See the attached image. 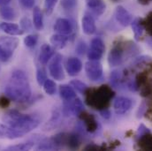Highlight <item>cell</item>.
I'll use <instances>...</instances> for the list:
<instances>
[{"instance_id":"obj_1","label":"cell","mask_w":152,"mask_h":151,"mask_svg":"<svg viewBox=\"0 0 152 151\" xmlns=\"http://www.w3.org/2000/svg\"><path fill=\"white\" fill-rule=\"evenodd\" d=\"M4 92L14 102H28L31 96V88L26 74L21 70H14L5 86Z\"/></svg>"},{"instance_id":"obj_2","label":"cell","mask_w":152,"mask_h":151,"mask_svg":"<svg viewBox=\"0 0 152 151\" xmlns=\"http://www.w3.org/2000/svg\"><path fill=\"white\" fill-rule=\"evenodd\" d=\"M4 125L12 128L21 137L37 127L41 119L36 114H22L16 110L8 111L2 117Z\"/></svg>"},{"instance_id":"obj_3","label":"cell","mask_w":152,"mask_h":151,"mask_svg":"<svg viewBox=\"0 0 152 151\" xmlns=\"http://www.w3.org/2000/svg\"><path fill=\"white\" fill-rule=\"evenodd\" d=\"M86 103L93 109L99 112L107 109L110 105L112 99L114 97V91L111 87L102 85L97 88L86 91Z\"/></svg>"},{"instance_id":"obj_4","label":"cell","mask_w":152,"mask_h":151,"mask_svg":"<svg viewBox=\"0 0 152 151\" xmlns=\"http://www.w3.org/2000/svg\"><path fill=\"white\" fill-rule=\"evenodd\" d=\"M20 41L17 37L1 36L0 37V61L7 62L12 57Z\"/></svg>"},{"instance_id":"obj_5","label":"cell","mask_w":152,"mask_h":151,"mask_svg":"<svg viewBox=\"0 0 152 151\" xmlns=\"http://www.w3.org/2000/svg\"><path fill=\"white\" fill-rule=\"evenodd\" d=\"M105 50V45L101 38L96 37L92 39L90 42V48L87 51V55L89 60H100Z\"/></svg>"},{"instance_id":"obj_6","label":"cell","mask_w":152,"mask_h":151,"mask_svg":"<svg viewBox=\"0 0 152 151\" xmlns=\"http://www.w3.org/2000/svg\"><path fill=\"white\" fill-rule=\"evenodd\" d=\"M125 48L123 43H118L108 54V63L111 66H118L126 59Z\"/></svg>"},{"instance_id":"obj_7","label":"cell","mask_w":152,"mask_h":151,"mask_svg":"<svg viewBox=\"0 0 152 151\" xmlns=\"http://www.w3.org/2000/svg\"><path fill=\"white\" fill-rule=\"evenodd\" d=\"M85 72L91 81H98L103 78V66L98 60H89L87 62Z\"/></svg>"},{"instance_id":"obj_8","label":"cell","mask_w":152,"mask_h":151,"mask_svg":"<svg viewBox=\"0 0 152 151\" xmlns=\"http://www.w3.org/2000/svg\"><path fill=\"white\" fill-rule=\"evenodd\" d=\"M62 56L60 54H56L49 65L50 74L56 80H62L65 79V74L62 66Z\"/></svg>"},{"instance_id":"obj_9","label":"cell","mask_w":152,"mask_h":151,"mask_svg":"<svg viewBox=\"0 0 152 151\" xmlns=\"http://www.w3.org/2000/svg\"><path fill=\"white\" fill-rule=\"evenodd\" d=\"M84 111V106L80 98L75 97L71 101H66L63 105V114L66 117H69L71 115L79 116Z\"/></svg>"},{"instance_id":"obj_10","label":"cell","mask_w":152,"mask_h":151,"mask_svg":"<svg viewBox=\"0 0 152 151\" xmlns=\"http://www.w3.org/2000/svg\"><path fill=\"white\" fill-rule=\"evenodd\" d=\"M114 16L116 20L118 22L119 25L122 27H127L131 24L133 20V16L132 14L122 5H118L115 9Z\"/></svg>"},{"instance_id":"obj_11","label":"cell","mask_w":152,"mask_h":151,"mask_svg":"<svg viewBox=\"0 0 152 151\" xmlns=\"http://www.w3.org/2000/svg\"><path fill=\"white\" fill-rule=\"evenodd\" d=\"M133 105V102L130 98L126 96H118L114 100L113 108L118 115L126 113Z\"/></svg>"},{"instance_id":"obj_12","label":"cell","mask_w":152,"mask_h":151,"mask_svg":"<svg viewBox=\"0 0 152 151\" xmlns=\"http://www.w3.org/2000/svg\"><path fill=\"white\" fill-rule=\"evenodd\" d=\"M79 117L81 119L86 130L88 133H95L97 130L98 123H97V120L96 119L94 115L83 111L79 115Z\"/></svg>"},{"instance_id":"obj_13","label":"cell","mask_w":152,"mask_h":151,"mask_svg":"<svg viewBox=\"0 0 152 151\" xmlns=\"http://www.w3.org/2000/svg\"><path fill=\"white\" fill-rule=\"evenodd\" d=\"M53 28L58 34L68 36L73 32V24L67 19L59 18L56 20Z\"/></svg>"},{"instance_id":"obj_14","label":"cell","mask_w":152,"mask_h":151,"mask_svg":"<svg viewBox=\"0 0 152 151\" xmlns=\"http://www.w3.org/2000/svg\"><path fill=\"white\" fill-rule=\"evenodd\" d=\"M81 26H82V30L84 34L90 36L96 33V22L91 14H85L81 20Z\"/></svg>"},{"instance_id":"obj_15","label":"cell","mask_w":152,"mask_h":151,"mask_svg":"<svg viewBox=\"0 0 152 151\" xmlns=\"http://www.w3.org/2000/svg\"><path fill=\"white\" fill-rule=\"evenodd\" d=\"M66 69L70 76H76L80 73L82 69V63L77 58H70L66 61Z\"/></svg>"},{"instance_id":"obj_16","label":"cell","mask_w":152,"mask_h":151,"mask_svg":"<svg viewBox=\"0 0 152 151\" xmlns=\"http://www.w3.org/2000/svg\"><path fill=\"white\" fill-rule=\"evenodd\" d=\"M0 29L4 31L5 34L12 36H21L23 35L24 31L15 23H9V22H3L0 24Z\"/></svg>"},{"instance_id":"obj_17","label":"cell","mask_w":152,"mask_h":151,"mask_svg":"<svg viewBox=\"0 0 152 151\" xmlns=\"http://www.w3.org/2000/svg\"><path fill=\"white\" fill-rule=\"evenodd\" d=\"M53 55H54V49L47 43L42 44L39 53L40 63L42 65H46L50 61V59L53 57Z\"/></svg>"},{"instance_id":"obj_18","label":"cell","mask_w":152,"mask_h":151,"mask_svg":"<svg viewBox=\"0 0 152 151\" xmlns=\"http://www.w3.org/2000/svg\"><path fill=\"white\" fill-rule=\"evenodd\" d=\"M59 96L65 101H71L76 97L75 89L67 84L61 85L59 87Z\"/></svg>"},{"instance_id":"obj_19","label":"cell","mask_w":152,"mask_h":151,"mask_svg":"<svg viewBox=\"0 0 152 151\" xmlns=\"http://www.w3.org/2000/svg\"><path fill=\"white\" fill-rule=\"evenodd\" d=\"M68 40H69L68 36H65V35L57 33L50 37V43L52 44L53 48H55L57 50H62L66 47Z\"/></svg>"},{"instance_id":"obj_20","label":"cell","mask_w":152,"mask_h":151,"mask_svg":"<svg viewBox=\"0 0 152 151\" xmlns=\"http://www.w3.org/2000/svg\"><path fill=\"white\" fill-rule=\"evenodd\" d=\"M21 136L14 131L12 128L9 127L6 125L0 124V138L1 139H9V140H14L20 138Z\"/></svg>"},{"instance_id":"obj_21","label":"cell","mask_w":152,"mask_h":151,"mask_svg":"<svg viewBox=\"0 0 152 151\" xmlns=\"http://www.w3.org/2000/svg\"><path fill=\"white\" fill-rule=\"evenodd\" d=\"M131 26H132V29H133L135 40L136 41L140 40V38L142 37L143 31H144V27L142 24V18H135L134 20H132Z\"/></svg>"},{"instance_id":"obj_22","label":"cell","mask_w":152,"mask_h":151,"mask_svg":"<svg viewBox=\"0 0 152 151\" xmlns=\"http://www.w3.org/2000/svg\"><path fill=\"white\" fill-rule=\"evenodd\" d=\"M33 25L37 30H42L43 28V16L38 6H34L33 9Z\"/></svg>"},{"instance_id":"obj_23","label":"cell","mask_w":152,"mask_h":151,"mask_svg":"<svg viewBox=\"0 0 152 151\" xmlns=\"http://www.w3.org/2000/svg\"><path fill=\"white\" fill-rule=\"evenodd\" d=\"M139 148L143 150L152 151V134L151 133H146L138 138Z\"/></svg>"},{"instance_id":"obj_24","label":"cell","mask_w":152,"mask_h":151,"mask_svg":"<svg viewBox=\"0 0 152 151\" xmlns=\"http://www.w3.org/2000/svg\"><path fill=\"white\" fill-rule=\"evenodd\" d=\"M81 142L80 135L78 133H72L67 135V141H66V145L68 148L71 150H76L80 147Z\"/></svg>"},{"instance_id":"obj_25","label":"cell","mask_w":152,"mask_h":151,"mask_svg":"<svg viewBox=\"0 0 152 151\" xmlns=\"http://www.w3.org/2000/svg\"><path fill=\"white\" fill-rule=\"evenodd\" d=\"M67 135L66 133H58L54 135L50 140L52 142V144L55 149H59L66 145V141H67Z\"/></svg>"},{"instance_id":"obj_26","label":"cell","mask_w":152,"mask_h":151,"mask_svg":"<svg viewBox=\"0 0 152 151\" xmlns=\"http://www.w3.org/2000/svg\"><path fill=\"white\" fill-rule=\"evenodd\" d=\"M124 77H125V74L121 71L114 70L111 74V77H110L112 85L114 88H119L120 86H122V84L125 80Z\"/></svg>"},{"instance_id":"obj_27","label":"cell","mask_w":152,"mask_h":151,"mask_svg":"<svg viewBox=\"0 0 152 151\" xmlns=\"http://www.w3.org/2000/svg\"><path fill=\"white\" fill-rule=\"evenodd\" d=\"M0 15L5 20H12L15 18V12L13 8L8 5H2L0 7Z\"/></svg>"},{"instance_id":"obj_28","label":"cell","mask_w":152,"mask_h":151,"mask_svg":"<svg viewBox=\"0 0 152 151\" xmlns=\"http://www.w3.org/2000/svg\"><path fill=\"white\" fill-rule=\"evenodd\" d=\"M43 89L45 93L49 96H53L56 93V83L50 79H47L43 83Z\"/></svg>"},{"instance_id":"obj_29","label":"cell","mask_w":152,"mask_h":151,"mask_svg":"<svg viewBox=\"0 0 152 151\" xmlns=\"http://www.w3.org/2000/svg\"><path fill=\"white\" fill-rule=\"evenodd\" d=\"M34 144H35V142H28L17 144V145L10 146L6 150H29L34 147Z\"/></svg>"},{"instance_id":"obj_30","label":"cell","mask_w":152,"mask_h":151,"mask_svg":"<svg viewBox=\"0 0 152 151\" xmlns=\"http://www.w3.org/2000/svg\"><path fill=\"white\" fill-rule=\"evenodd\" d=\"M70 84H71V86L75 89L76 91H78V92H80L81 94H85L86 91L88 90V86L84 82H82V81H80L79 80H72L70 82Z\"/></svg>"},{"instance_id":"obj_31","label":"cell","mask_w":152,"mask_h":151,"mask_svg":"<svg viewBox=\"0 0 152 151\" xmlns=\"http://www.w3.org/2000/svg\"><path fill=\"white\" fill-rule=\"evenodd\" d=\"M142 24L144 27V30H146L148 34L152 36V12L148 13L145 19H142Z\"/></svg>"},{"instance_id":"obj_32","label":"cell","mask_w":152,"mask_h":151,"mask_svg":"<svg viewBox=\"0 0 152 151\" xmlns=\"http://www.w3.org/2000/svg\"><path fill=\"white\" fill-rule=\"evenodd\" d=\"M38 42L37 35H28L24 38V43L28 48H33L37 45Z\"/></svg>"},{"instance_id":"obj_33","label":"cell","mask_w":152,"mask_h":151,"mask_svg":"<svg viewBox=\"0 0 152 151\" xmlns=\"http://www.w3.org/2000/svg\"><path fill=\"white\" fill-rule=\"evenodd\" d=\"M58 1V0H44V10L46 14L50 15L52 12Z\"/></svg>"},{"instance_id":"obj_34","label":"cell","mask_w":152,"mask_h":151,"mask_svg":"<svg viewBox=\"0 0 152 151\" xmlns=\"http://www.w3.org/2000/svg\"><path fill=\"white\" fill-rule=\"evenodd\" d=\"M47 80L46 72L43 68H39L37 71V80L39 86H42L45 80Z\"/></svg>"},{"instance_id":"obj_35","label":"cell","mask_w":152,"mask_h":151,"mask_svg":"<svg viewBox=\"0 0 152 151\" xmlns=\"http://www.w3.org/2000/svg\"><path fill=\"white\" fill-rule=\"evenodd\" d=\"M60 4L65 10H73L77 4V0H61Z\"/></svg>"},{"instance_id":"obj_36","label":"cell","mask_w":152,"mask_h":151,"mask_svg":"<svg viewBox=\"0 0 152 151\" xmlns=\"http://www.w3.org/2000/svg\"><path fill=\"white\" fill-rule=\"evenodd\" d=\"M32 25L33 23L27 17H24L20 20V28L23 31H30L32 28Z\"/></svg>"},{"instance_id":"obj_37","label":"cell","mask_w":152,"mask_h":151,"mask_svg":"<svg viewBox=\"0 0 152 151\" xmlns=\"http://www.w3.org/2000/svg\"><path fill=\"white\" fill-rule=\"evenodd\" d=\"M75 50H76V53H77L78 55H80V56L84 55V54H85V52H86V51H88V50H87V45H86V42H85L84 41H82V40L79 41V42H77Z\"/></svg>"},{"instance_id":"obj_38","label":"cell","mask_w":152,"mask_h":151,"mask_svg":"<svg viewBox=\"0 0 152 151\" xmlns=\"http://www.w3.org/2000/svg\"><path fill=\"white\" fill-rule=\"evenodd\" d=\"M105 8H106V5H105V4L103 2V3H101L99 5H97L96 7H95V8H93V9H90V10H91V12H92L94 14H96V16H100V15H102V14L105 12Z\"/></svg>"},{"instance_id":"obj_39","label":"cell","mask_w":152,"mask_h":151,"mask_svg":"<svg viewBox=\"0 0 152 151\" xmlns=\"http://www.w3.org/2000/svg\"><path fill=\"white\" fill-rule=\"evenodd\" d=\"M19 2L26 9H32L35 5V0H19Z\"/></svg>"},{"instance_id":"obj_40","label":"cell","mask_w":152,"mask_h":151,"mask_svg":"<svg viewBox=\"0 0 152 151\" xmlns=\"http://www.w3.org/2000/svg\"><path fill=\"white\" fill-rule=\"evenodd\" d=\"M11 99L7 96H3L0 97V107L1 108H7L10 105Z\"/></svg>"},{"instance_id":"obj_41","label":"cell","mask_w":152,"mask_h":151,"mask_svg":"<svg viewBox=\"0 0 152 151\" xmlns=\"http://www.w3.org/2000/svg\"><path fill=\"white\" fill-rule=\"evenodd\" d=\"M151 133L150 129L148 127H146L143 124H141L139 125V127H138V134H137V137L140 138L141 136H142V135H144L146 133Z\"/></svg>"},{"instance_id":"obj_42","label":"cell","mask_w":152,"mask_h":151,"mask_svg":"<svg viewBox=\"0 0 152 151\" xmlns=\"http://www.w3.org/2000/svg\"><path fill=\"white\" fill-rule=\"evenodd\" d=\"M86 2H87V5H88V7L89 8V10H90V9H93V8H95V7H96V6L99 5L101 3H103L102 0H86Z\"/></svg>"},{"instance_id":"obj_43","label":"cell","mask_w":152,"mask_h":151,"mask_svg":"<svg viewBox=\"0 0 152 151\" xmlns=\"http://www.w3.org/2000/svg\"><path fill=\"white\" fill-rule=\"evenodd\" d=\"M100 113L102 115V117L105 119H109L112 117V113L108 109H104V110L100 111Z\"/></svg>"},{"instance_id":"obj_44","label":"cell","mask_w":152,"mask_h":151,"mask_svg":"<svg viewBox=\"0 0 152 151\" xmlns=\"http://www.w3.org/2000/svg\"><path fill=\"white\" fill-rule=\"evenodd\" d=\"M98 149L99 147L96 145H88L87 147H85V150H97Z\"/></svg>"},{"instance_id":"obj_45","label":"cell","mask_w":152,"mask_h":151,"mask_svg":"<svg viewBox=\"0 0 152 151\" xmlns=\"http://www.w3.org/2000/svg\"><path fill=\"white\" fill-rule=\"evenodd\" d=\"M139 4H143V5H146V4H149L152 2V0H138Z\"/></svg>"},{"instance_id":"obj_46","label":"cell","mask_w":152,"mask_h":151,"mask_svg":"<svg viewBox=\"0 0 152 151\" xmlns=\"http://www.w3.org/2000/svg\"><path fill=\"white\" fill-rule=\"evenodd\" d=\"M12 0H0V6L2 5H7Z\"/></svg>"},{"instance_id":"obj_47","label":"cell","mask_w":152,"mask_h":151,"mask_svg":"<svg viewBox=\"0 0 152 151\" xmlns=\"http://www.w3.org/2000/svg\"><path fill=\"white\" fill-rule=\"evenodd\" d=\"M112 1H113V3H118V2H119L120 0H112Z\"/></svg>"}]
</instances>
